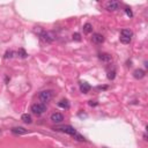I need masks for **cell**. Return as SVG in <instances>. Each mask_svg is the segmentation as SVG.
<instances>
[{
  "label": "cell",
  "instance_id": "obj_1",
  "mask_svg": "<svg viewBox=\"0 0 148 148\" xmlns=\"http://www.w3.org/2000/svg\"><path fill=\"white\" fill-rule=\"evenodd\" d=\"M52 130L55 131H58V132H64V133L66 134H69L71 137H73L75 140H78V141H86L85 137L81 135L80 133H78V131L75 130L74 127H72V126L69 125H60V126H55V127L52 128Z\"/></svg>",
  "mask_w": 148,
  "mask_h": 148
},
{
  "label": "cell",
  "instance_id": "obj_2",
  "mask_svg": "<svg viewBox=\"0 0 148 148\" xmlns=\"http://www.w3.org/2000/svg\"><path fill=\"white\" fill-rule=\"evenodd\" d=\"M31 111L37 116L43 115L45 111H46V105L43 104V103H35V104L31 105Z\"/></svg>",
  "mask_w": 148,
  "mask_h": 148
},
{
  "label": "cell",
  "instance_id": "obj_3",
  "mask_svg": "<svg viewBox=\"0 0 148 148\" xmlns=\"http://www.w3.org/2000/svg\"><path fill=\"white\" fill-rule=\"evenodd\" d=\"M38 98H39V101H41L43 104H45L46 102L51 101V98H52V91H51V90H43V91H41L39 95H38Z\"/></svg>",
  "mask_w": 148,
  "mask_h": 148
},
{
  "label": "cell",
  "instance_id": "obj_4",
  "mask_svg": "<svg viewBox=\"0 0 148 148\" xmlns=\"http://www.w3.org/2000/svg\"><path fill=\"white\" fill-rule=\"evenodd\" d=\"M41 38L43 39L44 42H48V43H51L56 39V35L51 31H42L41 33Z\"/></svg>",
  "mask_w": 148,
  "mask_h": 148
},
{
  "label": "cell",
  "instance_id": "obj_5",
  "mask_svg": "<svg viewBox=\"0 0 148 148\" xmlns=\"http://www.w3.org/2000/svg\"><path fill=\"white\" fill-rule=\"evenodd\" d=\"M119 7H120V2L119 1H115V0L109 1L106 4V9L108 10H117Z\"/></svg>",
  "mask_w": 148,
  "mask_h": 148
},
{
  "label": "cell",
  "instance_id": "obj_6",
  "mask_svg": "<svg viewBox=\"0 0 148 148\" xmlns=\"http://www.w3.org/2000/svg\"><path fill=\"white\" fill-rule=\"evenodd\" d=\"M10 131H12L13 134H16V135H23V134L28 133V131H27L25 127H20V126H19V127H13Z\"/></svg>",
  "mask_w": 148,
  "mask_h": 148
},
{
  "label": "cell",
  "instance_id": "obj_7",
  "mask_svg": "<svg viewBox=\"0 0 148 148\" xmlns=\"http://www.w3.org/2000/svg\"><path fill=\"white\" fill-rule=\"evenodd\" d=\"M51 120L53 123H61L64 120V116L59 112H55V114L51 115Z\"/></svg>",
  "mask_w": 148,
  "mask_h": 148
},
{
  "label": "cell",
  "instance_id": "obj_8",
  "mask_svg": "<svg viewBox=\"0 0 148 148\" xmlns=\"http://www.w3.org/2000/svg\"><path fill=\"white\" fill-rule=\"evenodd\" d=\"M91 39H93V42L95 43V44H102V43L104 42V37L102 36L101 34H94Z\"/></svg>",
  "mask_w": 148,
  "mask_h": 148
},
{
  "label": "cell",
  "instance_id": "obj_9",
  "mask_svg": "<svg viewBox=\"0 0 148 148\" xmlns=\"http://www.w3.org/2000/svg\"><path fill=\"white\" fill-rule=\"evenodd\" d=\"M98 58H99V60H102L103 63H109V61L112 60V57L109 55V53H101Z\"/></svg>",
  "mask_w": 148,
  "mask_h": 148
},
{
  "label": "cell",
  "instance_id": "obj_10",
  "mask_svg": "<svg viewBox=\"0 0 148 148\" xmlns=\"http://www.w3.org/2000/svg\"><path fill=\"white\" fill-rule=\"evenodd\" d=\"M90 86L88 85L87 82H83V83H81V85H80V90H81V93H83V94H87L88 91L90 90Z\"/></svg>",
  "mask_w": 148,
  "mask_h": 148
},
{
  "label": "cell",
  "instance_id": "obj_11",
  "mask_svg": "<svg viewBox=\"0 0 148 148\" xmlns=\"http://www.w3.org/2000/svg\"><path fill=\"white\" fill-rule=\"evenodd\" d=\"M133 76L135 78V79H142V78L145 76V71H142V69H135V71L133 72Z\"/></svg>",
  "mask_w": 148,
  "mask_h": 148
},
{
  "label": "cell",
  "instance_id": "obj_12",
  "mask_svg": "<svg viewBox=\"0 0 148 148\" xmlns=\"http://www.w3.org/2000/svg\"><path fill=\"white\" fill-rule=\"evenodd\" d=\"M120 35H122V37H126V38H131V37L133 36V33H132L130 29H123V30L120 31Z\"/></svg>",
  "mask_w": 148,
  "mask_h": 148
},
{
  "label": "cell",
  "instance_id": "obj_13",
  "mask_svg": "<svg viewBox=\"0 0 148 148\" xmlns=\"http://www.w3.org/2000/svg\"><path fill=\"white\" fill-rule=\"evenodd\" d=\"M21 119H22V122H25V123H27V124H30L31 122H33V119H31V116H30V115H28V114L22 115Z\"/></svg>",
  "mask_w": 148,
  "mask_h": 148
},
{
  "label": "cell",
  "instance_id": "obj_14",
  "mask_svg": "<svg viewBox=\"0 0 148 148\" xmlns=\"http://www.w3.org/2000/svg\"><path fill=\"white\" fill-rule=\"evenodd\" d=\"M91 31H93V26H91L90 23H86V25L83 26V33L85 34H90Z\"/></svg>",
  "mask_w": 148,
  "mask_h": 148
},
{
  "label": "cell",
  "instance_id": "obj_15",
  "mask_svg": "<svg viewBox=\"0 0 148 148\" xmlns=\"http://www.w3.org/2000/svg\"><path fill=\"white\" fill-rule=\"evenodd\" d=\"M58 106L63 108V109H68L69 104H68V102H67L66 99H61L60 102H58Z\"/></svg>",
  "mask_w": 148,
  "mask_h": 148
},
{
  "label": "cell",
  "instance_id": "obj_16",
  "mask_svg": "<svg viewBox=\"0 0 148 148\" xmlns=\"http://www.w3.org/2000/svg\"><path fill=\"white\" fill-rule=\"evenodd\" d=\"M17 53H19V56H20L21 58H23V59L28 57V53H27V52H26V50H25V49H22V48H21V49H19Z\"/></svg>",
  "mask_w": 148,
  "mask_h": 148
},
{
  "label": "cell",
  "instance_id": "obj_17",
  "mask_svg": "<svg viewBox=\"0 0 148 148\" xmlns=\"http://www.w3.org/2000/svg\"><path fill=\"white\" fill-rule=\"evenodd\" d=\"M13 57H14V51H12V50H7L6 53H5V56H4L5 59H10Z\"/></svg>",
  "mask_w": 148,
  "mask_h": 148
},
{
  "label": "cell",
  "instance_id": "obj_18",
  "mask_svg": "<svg viewBox=\"0 0 148 148\" xmlns=\"http://www.w3.org/2000/svg\"><path fill=\"white\" fill-rule=\"evenodd\" d=\"M115 78H116V71L112 69V71L108 72V79H109V80H114Z\"/></svg>",
  "mask_w": 148,
  "mask_h": 148
},
{
  "label": "cell",
  "instance_id": "obj_19",
  "mask_svg": "<svg viewBox=\"0 0 148 148\" xmlns=\"http://www.w3.org/2000/svg\"><path fill=\"white\" fill-rule=\"evenodd\" d=\"M72 37H73V39H74V41H76V42H80V41H81V35H80L79 33H74Z\"/></svg>",
  "mask_w": 148,
  "mask_h": 148
},
{
  "label": "cell",
  "instance_id": "obj_20",
  "mask_svg": "<svg viewBox=\"0 0 148 148\" xmlns=\"http://www.w3.org/2000/svg\"><path fill=\"white\" fill-rule=\"evenodd\" d=\"M125 13H126V15H127L128 17H132V16H133V13H132L131 8H128V7H126V8H125Z\"/></svg>",
  "mask_w": 148,
  "mask_h": 148
},
{
  "label": "cell",
  "instance_id": "obj_21",
  "mask_svg": "<svg viewBox=\"0 0 148 148\" xmlns=\"http://www.w3.org/2000/svg\"><path fill=\"white\" fill-rule=\"evenodd\" d=\"M120 42L124 44H128L131 42V38H126V37H120Z\"/></svg>",
  "mask_w": 148,
  "mask_h": 148
},
{
  "label": "cell",
  "instance_id": "obj_22",
  "mask_svg": "<svg viewBox=\"0 0 148 148\" xmlns=\"http://www.w3.org/2000/svg\"><path fill=\"white\" fill-rule=\"evenodd\" d=\"M97 89L98 90H105V89H108V86H98Z\"/></svg>",
  "mask_w": 148,
  "mask_h": 148
},
{
  "label": "cell",
  "instance_id": "obj_23",
  "mask_svg": "<svg viewBox=\"0 0 148 148\" xmlns=\"http://www.w3.org/2000/svg\"><path fill=\"white\" fill-rule=\"evenodd\" d=\"M89 105H91V106H95V105H97V103H93V102H89Z\"/></svg>",
  "mask_w": 148,
  "mask_h": 148
},
{
  "label": "cell",
  "instance_id": "obj_24",
  "mask_svg": "<svg viewBox=\"0 0 148 148\" xmlns=\"http://www.w3.org/2000/svg\"><path fill=\"white\" fill-rule=\"evenodd\" d=\"M0 134H1V130H0Z\"/></svg>",
  "mask_w": 148,
  "mask_h": 148
}]
</instances>
